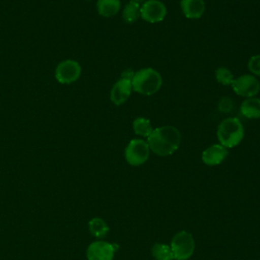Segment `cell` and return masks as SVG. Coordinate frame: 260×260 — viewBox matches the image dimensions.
<instances>
[{"label": "cell", "mask_w": 260, "mask_h": 260, "mask_svg": "<svg viewBox=\"0 0 260 260\" xmlns=\"http://www.w3.org/2000/svg\"><path fill=\"white\" fill-rule=\"evenodd\" d=\"M133 75H134V71H133L132 69H126L125 71L122 72L121 78H125V79H128V80H132Z\"/></svg>", "instance_id": "22"}, {"label": "cell", "mask_w": 260, "mask_h": 260, "mask_svg": "<svg viewBox=\"0 0 260 260\" xmlns=\"http://www.w3.org/2000/svg\"><path fill=\"white\" fill-rule=\"evenodd\" d=\"M132 128L136 135L144 138H147L153 130L151 122L145 117H137L134 119L132 122Z\"/></svg>", "instance_id": "16"}, {"label": "cell", "mask_w": 260, "mask_h": 260, "mask_svg": "<svg viewBox=\"0 0 260 260\" xmlns=\"http://www.w3.org/2000/svg\"><path fill=\"white\" fill-rule=\"evenodd\" d=\"M131 1H135V2H138V3H143L144 1H146V0H131Z\"/></svg>", "instance_id": "23"}, {"label": "cell", "mask_w": 260, "mask_h": 260, "mask_svg": "<svg viewBox=\"0 0 260 260\" xmlns=\"http://www.w3.org/2000/svg\"><path fill=\"white\" fill-rule=\"evenodd\" d=\"M132 91L131 80L120 77V79H118L111 88L110 100L114 105L121 106L127 102Z\"/></svg>", "instance_id": "10"}, {"label": "cell", "mask_w": 260, "mask_h": 260, "mask_svg": "<svg viewBox=\"0 0 260 260\" xmlns=\"http://www.w3.org/2000/svg\"><path fill=\"white\" fill-rule=\"evenodd\" d=\"M231 86L238 95L245 99L257 96L260 91V82L258 78L252 74H242L235 77Z\"/></svg>", "instance_id": "6"}, {"label": "cell", "mask_w": 260, "mask_h": 260, "mask_svg": "<svg viewBox=\"0 0 260 260\" xmlns=\"http://www.w3.org/2000/svg\"><path fill=\"white\" fill-rule=\"evenodd\" d=\"M181 11L186 18L198 19L205 12L204 0H181Z\"/></svg>", "instance_id": "12"}, {"label": "cell", "mask_w": 260, "mask_h": 260, "mask_svg": "<svg viewBox=\"0 0 260 260\" xmlns=\"http://www.w3.org/2000/svg\"><path fill=\"white\" fill-rule=\"evenodd\" d=\"M116 246L106 241H95L86 249L87 260H113Z\"/></svg>", "instance_id": "9"}, {"label": "cell", "mask_w": 260, "mask_h": 260, "mask_svg": "<svg viewBox=\"0 0 260 260\" xmlns=\"http://www.w3.org/2000/svg\"><path fill=\"white\" fill-rule=\"evenodd\" d=\"M146 139L150 151L158 156H168L179 148L182 134L175 126L164 125L153 128L151 134Z\"/></svg>", "instance_id": "1"}, {"label": "cell", "mask_w": 260, "mask_h": 260, "mask_svg": "<svg viewBox=\"0 0 260 260\" xmlns=\"http://www.w3.org/2000/svg\"><path fill=\"white\" fill-rule=\"evenodd\" d=\"M228 154V148L219 143H215L203 150L201 154V159L206 166L214 167L221 164L226 158Z\"/></svg>", "instance_id": "11"}, {"label": "cell", "mask_w": 260, "mask_h": 260, "mask_svg": "<svg viewBox=\"0 0 260 260\" xmlns=\"http://www.w3.org/2000/svg\"><path fill=\"white\" fill-rule=\"evenodd\" d=\"M131 84L133 91L142 95H152L160 89L162 78L155 69L145 67L134 72Z\"/></svg>", "instance_id": "2"}, {"label": "cell", "mask_w": 260, "mask_h": 260, "mask_svg": "<svg viewBox=\"0 0 260 260\" xmlns=\"http://www.w3.org/2000/svg\"><path fill=\"white\" fill-rule=\"evenodd\" d=\"M170 247L174 259L187 260L195 250V241L192 234L187 231H180L173 236Z\"/></svg>", "instance_id": "4"}, {"label": "cell", "mask_w": 260, "mask_h": 260, "mask_svg": "<svg viewBox=\"0 0 260 260\" xmlns=\"http://www.w3.org/2000/svg\"><path fill=\"white\" fill-rule=\"evenodd\" d=\"M151 255L155 260H173L174 255L169 245L155 243L151 248Z\"/></svg>", "instance_id": "18"}, {"label": "cell", "mask_w": 260, "mask_h": 260, "mask_svg": "<svg viewBox=\"0 0 260 260\" xmlns=\"http://www.w3.org/2000/svg\"><path fill=\"white\" fill-rule=\"evenodd\" d=\"M240 113L247 119H260V98L252 96L245 99L241 103Z\"/></svg>", "instance_id": "13"}, {"label": "cell", "mask_w": 260, "mask_h": 260, "mask_svg": "<svg viewBox=\"0 0 260 260\" xmlns=\"http://www.w3.org/2000/svg\"><path fill=\"white\" fill-rule=\"evenodd\" d=\"M81 74L80 64L72 59L61 61L55 69V77L62 84L75 82Z\"/></svg>", "instance_id": "7"}, {"label": "cell", "mask_w": 260, "mask_h": 260, "mask_svg": "<svg viewBox=\"0 0 260 260\" xmlns=\"http://www.w3.org/2000/svg\"><path fill=\"white\" fill-rule=\"evenodd\" d=\"M121 9L120 0H98L96 10L98 13L104 17L115 16Z\"/></svg>", "instance_id": "14"}, {"label": "cell", "mask_w": 260, "mask_h": 260, "mask_svg": "<svg viewBox=\"0 0 260 260\" xmlns=\"http://www.w3.org/2000/svg\"><path fill=\"white\" fill-rule=\"evenodd\" d=\"M140 3L129 1L122 10V18L126 23H133L140 18Z\"/></svg>", "instance_id": "15"}, {"label": "cell", "mask_w": 260, "mask_h": 260, "mask_svg": "<svg viewBox=\"0 0 260 260\" xmlns=\"http://www.w3.org/2000/svg\"><path fill=\"white\" fill-rule=\"evenodd\" d=\"M247 66L252 75L260 76V54L253 55L252 57H250Z\"/></svg>", "instance_id": "20"}, {"label": "cell", "mask_w": 260, "mask_h": 260, "mask_svg": "<svg viewBox=\"0 0 260 260\" xmlns=\"http://www.w3.org/2000/svg\"><path fill=\"white\" fill-rule=\"evenodd\" d=\"M214 76H215L216 81L218 83L224 85V86L232 85V83H233V81L235 79V76H234L233 72L229 68H226V67H218L215 70Z\"/></svg>", "instance_id": "19"}, {"label": "cell", "mask_w": 260, "mask_h": 260, "mask_svg": "<svg viewBox=\"0 0 260 260\" xmlns=\"http://www.w3.org/2000/svg\"><path fill=\"white\" fill-rule=\"evenodd\" d=\"M88 230L90 234L99 239L106 237L110 231L108 223L101 217H93L88 222Z\"/></svg>", "instance_id": "17"}, {"label": "cell", "mask_w": 260, "mask_h": 260, "mask_svg": "<svg viewBox=\"0 0 260 260\" xmlns=\"http://www.w3.org/2000/svg\"><path fill=\"white\" fill-rule=\"evenodd\" d=\"M244 126L236 117L223 119L216 129L217 140L225 148H233L239 145L244 138Z\"/></svg>", "instance_id": "3"}, {"label": "cell", "mask_w": 260, "mask_h": 260, "mask_svg": "<svg viewBox=\"0 0 260 260\" xmlns=\"http://www.w3.org/2000/svg\"><path fill=\"white\" fill-rule=\"evenodd\" d=\"M166 16L167 7L160 0H146L140 5V17L146 22H160Z\"/></svg>", "instance_id": "8"}, {"label": "cell", "mask_w": 260, "mask_h": 260, "mask_svg": "<svg viewBox=\"0 0 260 260\" xmlns=\"http://www.w3.org/2000/svg\"><path fill=\"white\" fill-rule=\"evenodd\" d=\"M149 154L150 148L148 143L141 138L131 139L124 150L125 159L132 167H139L146 162Z\"/></svg>", "instance_id": "5"}, {"label": "cell", "mask_w": 260, "mask_h": 260, "mask_svg": "<svg viewBox=\"0 0 260 260\" xmlns=\"http://www.w3.org/2000/svg\"><path fill=\"white\" fill-rule=\"evenodd\" d=\"M217 109L220 113H223V114H228V113H231L234 109V102L231 98L229 96H223L221 98L219 101H218V104H217Z\"/></svg>", "instance_id": "21"}]
</instances>
